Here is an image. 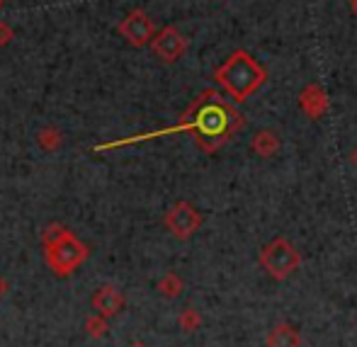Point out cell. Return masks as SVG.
Wrapping results in <instances>:
<instances>
[{"instance_id": "cell-1", "label": "cell", "mask_w": 357, "mask_h": 347, "mask_svg": "<svg viewBox=\"0 0 357 347\" xmlns=\"http://www.w3.org/2000/svg\"><path fill=\"white\" fill-rule=\"evenodd\" d=\"M245 127V117L219 95V90L207 88L192 100L185 114L180 117V122L170 129H160L153 134H144V137H132L124 141H112V144H102L95 151H109L119 148V146L137 144V141L155 139V137H168V134L178 132H190L195 137V144L204 151V153H216L221 146H226L241 129Z\"/></svg>"}, {"instance_id": "cell-2", "label": "cell", "mask_w": 357, "mask_h": 347, "mask_svg": "<svg viewBox=\"0 0 357 347\" xmlns=\"http://www.w3.org/2000/svg\"><path fill=\"white\" fill-rule=\"evenodd\" d=\"M214 80L229 93L231 100L245 102L268 80V70L260 66L248 52L238 49L214 70Z\"/></svg>"}, {"instance_id": "cell-3", "label": "cell", "mask_w": 357, "mask_h": 347, "mask_svg": "<svg viewBox=\"0 0 357 347\" xmlns=\"http://www.w3.org/2000/svg\"><path fill=\"white\" fill-rule=\"evenodd\" d=\"M42 243H44L47 265L56 277H68V275H73L90 255L88 245L75 238L71 231L61 224L47 226V231L42 233Z\"/></svg>"}, {"instance_id": "cell-4", "label": "cell", "mask_w": 357, "mask_h": 347, "mask_svg": "<svg viewBox=\"0 0 357 347\" xmlns=\"http://www.w3.org/2000/svg\"><path fill=\"white\" fill-rule=\"evenodd\" d=\"M260 265L268 270L270 277L287 279L299 270L301 255L289 240L280 236V238H273L263 250H260Z\"/></svg>"}, {"instance_id": "cell-5", "label": "cell", "mask_w": 357, "mask_h": 347, "mask_svg": "<svg viewBox=\"0 0 357 347\" xmlns=\"http://www.w3.org/2000/svg\"><path fill=\"white\" fill-rule=\"evenodd\" d=\"M163 224L173 233V238L190 240L199 231V226H202V214L190 202H175L173 207L165 211Z\"/></svg>"}, {"instance_id": "cell-6", "label": "cell", "mask_w": 357, "mask_h": 347, "mask_svg": "<svg viewBox=\"0 0 357 347\" xmlns=\"http://www.w3.org/2000/svg\"><path fill=\"white\" fill-rule=\"evenodd\" d=\"M117 29H119V34H122V37L127 39L132 47H137V49H142V47H146V44H151L155 34H158V32H155L153 20H151L142 8L132 10V13H129L127 17L119 22Z\"/></svg>"}, {"instance_id": "cell-7", "label": "cell", "mask_w": 357, "mask_h": 347, "mask_svg": "<svg viewBox=\"0 0 357 347\" xmlns=\"http://www.w3.org/2000/svg\"><path fill=\"white\" fill-rule=\"evenodd\" d=\"M151 49H153V54L163 63H175L185 52H188V39H185L173 24H168V27H163L153 37Z\"/></svg>"}, {"instance_id": "cell-8", "label": "cell", "mask_w": 357, "mask_h": 347, "mask_svg": "<svg viewBox=\"0 0 357 347\" xmlns=\"http://www.w3.org/2000/svg\"><path fill=\"white\" fill-rule=\"evenodd\" d=\"M90 304H93V309L98 311L100 316H105V318H114V316H119L124 311V304H127V301H124V294L117 289V286L102 284L93 294Z\"/></svg>"}, {"instance_id": "cell-9", "label": "cell", "mask_w": 357, "mask_h": 347, "mask_svg": "<svg viewBox=\"0 0 357 347\" xmlns=\"http://www.w3.org/2000/svg\"><path fill=\"white\" fill-rule=\"evenodd\" d=\"M299 107L309 119H321L328 112V98H326L324 88L316 83H309L299 93Z\"/></svg>"}, {"instance_id": "cell-10", "label": "cell", "mask_w": 357, "mask_h": 347, "mask_svg": "<svg viewBox=\"0 0 357 347\" xmlns=\"http://www.w3.org/2000/svg\"><path fill=\"white\" fill-rule=\"evenodd\" d=\"M265 343H268V347H301V338H299V333H296L294 325L278 323L275 328H270Z\"/></svg>"}, {"instance_id": "cell-11", "label": "cell", "mask_w": 357, "mask_h": 347, "mask_svg": "<svg viewBox=\"0 0 357 347\" xmlns=\"http://www.w3.org/2000/svg\"><path fill=\"white\" fill-rule=\"evenodd\" d=\"M250 151H253L255 155H260V158H273L275 153L280 151V139L275 132H270V129H263V132H258L250 141Z\"/></svg>"}, {"instance_id": "cell-12", "label": "cell", "mask_w": 357, "mask_h": 347, "mask_svg": "<svg viewBox=\"0 0 357 347\" xmlns=\"http://www.w3.org/2000/svg\"><path fill=\"white\" fill-rule=\"evenodd\" d=\"M155 289H158L165 299H178V296L183 294V289H185V282H183V277H180L178 272H165L163 277L158 279Z\"/></svg>"}, {"instance_id": "cell-13", "label": "cell", "mask_w": 357, "mask_h": 347, "mask_svg": "<svg viewBox=\"0 0 357 347\" xmlns=\"http://www.w3.org/2000/svg\"><path fill=\"white\" fill-rule=\"evenodd\" d=\"M37 144H39V148L47 151V153H54V151H59L63 146L61 129H56V127H44V129H39Z\"/></svg>"}, {"instance_id": "cell-14", "label": "cell", "mask_w": 357, "mask_h": 347, "mask_svg": "<svg viewBox=\"0 0 357 347\" xmlns=\"http://www.w3.org/2000/svg\"><path fill=\"white\" fill-rule=\"evenodd\" d=\"M178 325L185 333H195V330H199V325H202V314H199L197 309H192V306H188V309L180 311Z\"/></svg>"}, {"instance_id": "cell-15", "label": "cell", "mask_w": 357, "mask_h": 347, "mask_svg": "<svg viewBox=\"0 0 357 347\" xmlns=\"http://www.w3.org/2000/svg\"><path fill=\"white\" fill-rule=\"evenodd\" d=\"M107 330H109V318H105V316L95 314V316H90V318L85 321V333H88L93 340L105 338V335H107Z\"/></svg>"}, {"instance_id": "cell-16", "label": "cell", "mask_w": 357, "mask_h": 347, "mask_svg": "<svg viewBox=\"0 0 357 347\" xmlns=\"http://www.w3.org/2000/svg\"><path fill=\"white\" fill-rule=\"evenodd\" d=\"M13 39H15L13 27H10L8 22H3V20H0V47H8Z\"/></svg>"}, {"instance_id": "cell-17", "label": "cell", "mask_w": 357, "mask_h": 347, "mask_svg": "<svg viewBox=\"0 0 357 347\" xmlns=\"http://www.w3.org/2000/svg\"><path fill=\"white\" fill-rule=\"evenodd\" d=\"M5 291H8V282H5L3 277H0V299L5 296Z\"/></svg>"}, {"instance_id": "cell-18", "label": "cell", "mask_w": 357, "mask_h": 347, "mask_svg": "<svg viewBox=\"0 0 357 347\" xmlns=\"http://www.w3.org/2000/svg\"><path fill=\"white\" fill-rule=\"evenodd\" d=\"M350 163L357 168V148H353V153H350Z\"/></svg>"}, {"instance_id": "cell-19", "label": "cell", "mask_w": 357, "mask_h": 347, "mask_svg": "<svg viewBox=\"0 0 357 347\" xmlns=\"http://www.w3.org/2000/svg\"><path fill=\"white\" fill-rule=\"evenodd\" d=\"M348 3H350V8H353V13L357 15V0H348Z\"/></svg>"}, {"instance_id": "cell-20", "label": "cell", "mask_w": 357, "mask_h": 347, "mask_svg": "<svg viewBox=\"0 0 357 347\" xmlns=\"http://www.w3.org/2000/svg\"><path fill=\"white\" fill-rule=\"evenodd\" d=\"M3 5H5V3H3V0H0V8H3Z\"/></svg>"}, {"instance_id": "cell-21", "label": "cell", "mask_w": 357, "mask_h": 347, "mask_svg": "<svg viewBox=\"0 0 357 347\" xmlns=\"http://www.w3.org/2000/svg\"><path fill=\"white\" fill-rule=\"evenodd\" d=\"M134 347H144V345H134Z\"/></svg>"}, {"instance_id": "cell-22", "label": "cell", "mask_w": 357, "mask_h": 347, "mask_svg": "<svg viewBox=\"0 0 357 347\" xmlns=\"http://www.w3.org/2000/svg\"><path fill=\"white\" fill-rule=\"evenodd\" d=\"M3 3H5V0H3Z\"/></svg>"}]
</instances>
